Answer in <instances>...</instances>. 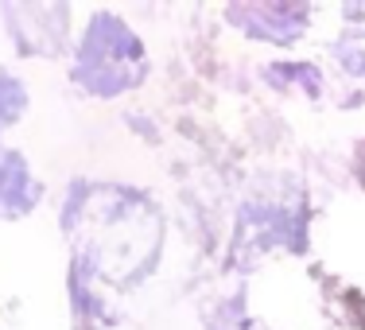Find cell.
Returning a JSON list of instances; mask_svg holds the SVG:
<instances>
[{
    "instance_id": "obj_6",
    "label": "cell",
    "mask_w": 365,
    "mask_h": 330,
    "mask_svg": "<svg viewBox=\"0 0 365 330\" xmlns=\"http://www.w3.org/2000/svg\"><path fill=\"white\" fill-rule=\"evenodd\" d=\"M24 109H28V90H24V82L0 71V128L16 125V120L24 117Z\"/></svg>"
},
{
    "instance_id": "obj_5",
    "label": "cell",
    "mask_w": 365,
    "mask_h": 330,
    "mask_svg": "<svg viewBox=\"0 0 365 330\" xmlns=\"http://www.w3.org/2000/svg\"><path fill=\"white\" fill-rule=\"evenodd\" d=\"M264 78L276 90H299V93H307V98H319V90H323V78H319V71L307 63H276L264 71Z\"/></svg>"
},
{
    "instance_id": "obj_4",
    "label": "cell",
    "mask_w": 365,
    "mask_h": 330,
    "mask_svg": "<svg viewBox=\"0 0 365 330\" xmlns=\"http://www.w3.org/2000/svg\"><path fill=\"white\" fill-rule=\"evenodd\" d=\"M39 202V183L31 179L28 160L20 152L0 148V222H16Z\"/></svg>"
},
{
    "instance_id": "obj_2",
    "label": "cell",
    "mask_w": 365,
    "mask_h": 330,
    "mask_svg": "<svg viewBox=\"0 0 365 330\" xmlns=\"http://www.w3.org/2000/svg\"><path fill=\"white\" fill-rule=\"evenodd\" d=\"M144 74L148 58L133 28L113 12H98L86 28L82 43H78L74 82L93 98H117V93L140 86Z\"/></svg>"
},
{
    "instance_id": "obj_1",
    "label": "cell",
    "mask_w": 365,
    "mask_h": 330,
    "mask_svg": "<svg viewBox=\"0 0 365 330\" xmlns=\"http://www.w3.org/2000/svg\"><path fill=\"white\" fill-rule=\"evenodd\" d=\"M78 222H86L78 272L90 268V272H101L106 280H113L117 288H133L160 260V210L136 190L74 183L71 198H66L63 230Z\"/></svg>"
},
{
    "instance_id": "obj_3",
    "label": "cell",
    "mask_w": 365,
    "mask_h": 330,
    "mask_svg": "<svg viewBox=\"0 0 365 330\" xmlns=\"http://www.w3.org/2000/svg\"><path fill=\"white\" fill-rule=\"evenodd\" d=\"M225 16H230L233 28H241L253 39L295 43L311 20V8L307 4H233Z\"/></svg>"
}]
</instances>
